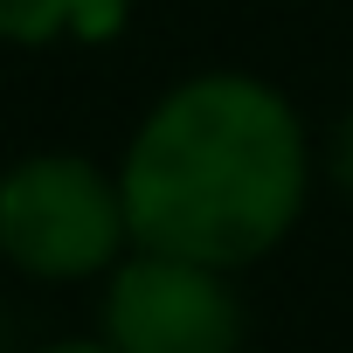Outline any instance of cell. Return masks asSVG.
<instances>
[{
    "label": "cell",
    "instance_id": "1",
    "mask_svg": "<svg viewBox=\"0 0 353 353\" xmlns=\"http://www.w3.org/2000/svg\"><path fill=\"white\" fill-rule=\"evenodd\" d=\"M312 188V145L284 90L243 70H208L166 90L118 159L132 250L243 270L270 256Z\"/></svg>",
    "mask_w": 353,
    "mask_h": 353
},
{
    "label": "cell",
    "instance_id": "2",
    "mask_svg": "<svg viewBox=\"0 0 353 353\" xmlns=\"http://www.w3.org/2000/svg\"><path fill=\"white\" fill-rule=\"evenodd\" d=\"M132 250L118 173L83 152H35L0 173V256L21 277L77 284L104 277Z\"/></svg>",
    "mask_w": 353,
    "mask_h": 353
},
{
    "label": "cell",
    "instance_id": "3",
    "mask_svg": "<svg viewBox=\"0 0 353 353\" xmlns=\"http://www.w3.org/2000/svg\"><path fill=\"white\" fill-rule=\"evenodd\" d=\"M104 277L111 353H243V298L229 291V270L132 250Z\"/></svg>",
    "mask_w": 353,
    "mask_h": 353
},
{
    "label": "cell",
    "instance_id": "4",
    "mask_svg": "<svg viewBox=\"0 0 353 353\" xmlns=\"http://www.w3.org/2000/svg\"><path fill=\"white\" fill-rule=\"evenodd\" d=\"M104 14L118 21V0H0V42L35 49V42H56V35H70V28L97 35Z\"/></svg>",
    "mask_w": 353,
    "mask_h": 353
},
{
    "label": "cell",
    "instance_id": "5",
    "mask_svg": "<svg viewBox=\"0 0 353 353\" xmlns=\"http://www.w3.org/2000/svg\"><path fill=\"white\" fill-rule=\"evenodd\" d=\"M332 181L353 194V111L339 118V132H332Z\"/></svg>",
    "mask_w": 353,
    "mask_h": 353
},
{
    "label": "cell",
    "instance_id": "6",
    "mask_svg": "<svg viewBox=\"0 0 353 353\" xmlns=\"http://www.w3.org/2000/svg\"><path fill=\"white\" fill-rule=\"evenodd\" d=\"M42 353H111L104 339H63V346H42Z\"/></svg>",
    "mask_w": 353,
    "mask_h": 353
}]
</instances>
